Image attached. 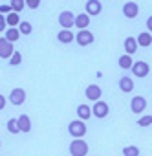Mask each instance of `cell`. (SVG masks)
I'll return each mask as SVG.
<instances>
[{
  "label": "cell",
  "mask_w": 152,
  "mask_h": 156,
  "mask_svg": "<svg viewBox=\"0 0 152 156\" xmlns=\"http://www.w3.org/2000/svg\"><path fill=\"white\" fill-rule=\"evenodd\" d=\"M73 26H77L79 30H86V28L90 26V15H86V13L75 15V19H73Z\"/></svg>",
  "instance_id": "11"
},
{
  "label": "cell",
  "mask_w": 152,
  "mask_h": 156,
  "mask_svg": "<svg viewBox=\"0 0 152 156\" xmlns=\"http://www.w3.org/2000/svg\"><path fill=\"white\" fill-rule=\"evenodd\" d=\"M6 127H8V130H9L11 134H19V132H20V130H19V123H17V118H11V119L8 121V125H6Z\"/></svg>",
  "instance_id": "24"
},
{
  "label": "cell",
  "mask_w": 152,
  "mask_h": 156,
  "mask_svg": "<svg viewBox=\"0 0 152 156\" xmlns=\"http://www.w3.org/2000/svg\"><path fill=\"white\" fill-rule=\"evenodd\" d=\"M68 132L73 136V138H83L86 134V125H85V119H75L68 125Z\"/></svg>",
  "instance_id": "2"
},
{
  "label": "cell",
  "mask_w": 152,
  "mask_h": 156,
  "mask_svg": "<svg viewBox=\"0 0 152 156\" xmlns=\"http://www.w3.org/2000/svg\"><path fill=\"white\" fill-rule=\"evenodd\" d=\"M26 2V6L29 8V9H37L39 6H40V0H24Z\"/></svg>",
  "instance_id": "29"
},
{
  "label": "cell",
  "mask_w": 152,
  "mask_h": 156,
  "mask_svg": "<svg viewBox=\"0 0 152 156\" xmlns=\"http://www.w3.org/2000/svg\"><path fill=\"white\" fill-rule=\"evenodd\" d=\"M9 6H11V11H17V13H20V11L26 8V2H24V0H11V2H9Z\"/></svg>",
  "instance_id": "23"
},
{
  "label": "cell",
  "mask_w": 152,
  "mask_h": 156,
  "mask_svg": "<svg viewBox=\"0 0 152 156\" xmlns=\"http://www.w3.org/2000/svg\"><path fill=\"white\" fill-rule=\"evenodd\" d=\"M136 42L139 44V46H150L152 44V35L150 33H147V31H143V33H139L137 35V39H136Z\"/></svg>",
  "instance_id": "18"
},
{
  "label": "cell",
  "mask_w": 152,
  "mask_h": 156,
  "mask_svg": "<svg viewBox=\"0 0 152 156\" xmlns=\"http://www.w3.org/2000/svg\"><path fill=\"white\" fill-rule=\"evenodd\" d=\"M119 88H121L125 94H128V92H132V88H134V81L130 79V77H121V79H119Z\"/></svg>",
  "instance_id": "17"
},
{
  "label": "cell",
  "mask_w": 152,
  "mask_h": 156,
  "mask_svg": "<svg viewBox=\"0 0 152 156\" xmlns=\"http://www.w3.org/2000/svg\"><path fill=\"white\" fill-rule=\"evenodd\" d=\"M137 125H139V127H148V125H152V116H143V118H139V119H137Z\"/></svg>",
  "instance_id": "28"
},
{
  "label": "cell",
  "mask_w": 152,
  "mask_h": 156,
  "mask_svg": "<svg viewBox=\"0 0 152 156\" xmlns=\"http://www.w3.org/2000/svg\"><path fill=\"white\" fill-rule=\"evenodd\" d=\"M145 108H147V99H145L143 96L132 98V101H130V110H132L134 114H141Z\"/></svg>",
  "instance_id": "4"
},
{
  "label": "cell",
  "mask_w": 152,
  "mask_h": 156,
  "mask_svg": "<svg viewBox=\"0 0 152 156\" xmlns=\"http://www.w3.org/2000/svg\"><path fill=\"white\" fill-rule=\"evenodd\" d=\"M75 41H77L79 46H88V44L94 42V33L88 31V30H81V31L77 33V37H75Z\"/></svg>",
  "instance_id": "7"
},
{
  "label": "cell",
  "mask_w": 152,
  "mask_h": 156,
  "mask_svg": "<svg viewBox=\"0 0 152 156\" xmlns=\"http://www.w3.org/2000/svg\"><path fill=\"white\" fill-rule=\"evenodd\" d=\"M19 37H20V31H19L17 28H9V30H6V39H8L9 42L19 41Z\"/></svg>",
  "instance_id": "21"
},
{
  "label": "cell",
  "mask_w": 152,
  "mask_h": 156,
  "mask_svg": "<svg viewBox=\"0 0 152 156\" xmlns=\"http://www.w3.org/2000/svg\"><path fill=\"white\" fill-rule=\"evenodd\" d=\"M4 107H6V98H4L2 94H0V110H2Z\"/></svg>",
  "instance_id": "32"
},
{
  "label": "cell",
  "mask_w": 152,
  "mask_h": 156,
  "mask_svg": "<svg viewBox=\"0 0 152 156\" xmlns=\"http://www.w3.org/2000/svg\"><path fill=\"white\" fill-rule=\"evenodd\" d=\"M13 42H9L6 37H0V57L2 59H9L13 53Z\"/></svg>",
  "instance_id": "6"
},
{
  "label": "cell",
  "mask_w": 152,
  "mask_h": 156,
  "mask_svg": "<svg viewBox=\"0 0 152 156\" xmlns=\"http://www.w3.org/2000/svg\"><path fill=\"white\" fill-rule=\"evenodd\" d=\"M108 112H110V108H108V103H105V101H99V99L94 103L92 114H94L95 118H106V116H108Z\"/></svg>",
  "instance_id": "5"
},
{
  "label": "cell",
  "mask_w": 152,
  "mask_h": 156,
  "mask_svg": "<svg viewBox=\"0 0 152 156\" xmlns=\"http://www.w3.org/2000/svg\"><path fill=\"white\" fill-rule=\"evenodd\" d=\"M2 30H6V17L0 13V31H2Z\"/></svg>",
  "instance_id": "30"
},
{
  "label": "cell",
  "mask_w": 152,
  "mask_h": 156,
  "mask_svg": "<svg viewBox=\"0 0 152 156\" xmlns=\"http://www.w3.org/2000/svg\"><path fill=\"white\" fill-rule=\"evenodd\" d=\"M70 154L73 156H85L88 154V143L81 138H75L71 143H70Z\"/></svg>",
  "instance_id": "1"
},
{
  "label": "cell",
  "mask_w": 152,
  "mask_h": 156,
  "mask_svg": "<svg viewBox=\"0 0 152 156\" xmlns=\"http://www.w3.org/2000/svg\"><path fill=\"white\" fill-rule=\"evenodd\" d=\"M77 116H79L81 119H88V118L92 116V108H90L88 105H79V107H77Z\"/></svg>",
  "instance_id": "20"
},
{
  "label": "cell",
  "mask_w": 152,
  "mask_h": 156,
  "mask_svg": "<svg viewBox=\"0 0 152 156\" xmlns=\"http://www.w3.org/2000/svg\"><path fill=\"white\" fill-rule=\"evenodd\" d=\"M31 30H33V28H31L29 22H26V20H24V22H19V31H20L22 35H29Z\"/></svg>",
  "instance_id": "25"
},
{
  "label": "cell",
  "mask_w": 152,
  "mask_h": 156,
  "mask_svg": "<svg viewBox=\"0 0 152 156\" xmlns=\"http://www.w3.org/2000/svg\"><path fill=\"white\" fill-rule=\"evenodd\" d=\"M9 101H11L13 105H22V103L26 101V92H24L22 88H13L11 94H9Z\"/></svg>",
  "instance_id": "10"
},
{
  "label": "cell",
  "mask_w": 152,
  "mask_h": 156,
  "mask_svg": "<svg viewBox=\"0 0 152 156\" xmlns=\"http://www.w3.org/2000/svg\"><path fill=\"white\" fill-rule=\"evenodd\" d=\"M123 15H125L126 19H136V17L139 15V6H137L136 2H126V4L123 6Z\"/></svg>",
  "instance_id": "8"
},
{
  "label": "cell",
  "mask_w": 152,
  "mask_h": 156,
  "mask_svg": "<svg viewBox=\"0 0 152 156\" xmlns=\"http://www.w3.org/2000/svg\"><path fill=\"white\" fill-rule=\"evenodd\" d=\"M101 94H103V90H101L97 85H90V87H86V92H85V96H86L90 101H97V99H101Z\"/></svg>",
  "instance_id": "12"
},
{
  "label": "cell",
  "mask_w": 152,
  "mask_h": 156,
  "mask_svg": "<svg viewBox=\"0 0 152 156\" xmlns=\"http://www.w3.org/2000/svg\"><path fill=\"white\" fill-rule=\"evenodd\" d=\"M147 28L152 30V17H148V20H147Z\"/></svg>",
  "instance_id": "33"
},
{
  "label": "cell",
  "mask_w": 152,
  "mask_h": 156,
  "mask_svg": "<svg viewBox=\"0 0 152 156\" xmlns=\"http://www.w3.org/2000/svg\"><path fill=\"white\" fill-rule=\"evenodd\" d=\"M20 62H22L20 51H13V53H11V59H9V64H11V66H17V64H20Z\"/></svg>",
  "instance_id": "26"
},
{
  "label": "cell",
  "mask_w": 152,
  "mask_h": 156,
  "mask_svg": "<svg viewBox=\"0 0 152 156\" xmlns=\"http://www.w3.org/2000/svg\"><path fill=\"white\" fill-rule=\"evenodd\" d=\"M57 39H59V42H62V44H70V42L73 41V33H71L70 30H60V31L57 33Z\"/></svg>",
  "instance_id": "15"
},
{
  "label": "cell",
  "mask_w": 152,
  "mask_h": 156,
  "mask_svg": "<svg viewBox=\"0 0 152 156\" xmlns=\"http://www.w3.org/2000/svg\"><path fill=\"white\" fill-rule=\"evenodd\" d=\"M101 9H103V6H101V2H99V0H88V2H86V15H99L101 13Z\"/></svg>",
  "instance_id": "13"
},
{
  "label": "cell",
  "mask_w": 152,
  "mask_h": 156,
  "mask_svg": "<svg viewBox=\"0 0 152 156\" xmlns=\"http://www.w3.org/2000/svg\"><path fill=\"white\" fill-rule=\"evenodd\" d=\"M123 46H125V51H126L128 55L136 53V50H137V42H136V39H134V37H126Z\"/></svg>",
  "instance_id": "16"
},
{
  "label": "cell",
  "mask_w": 152,
  "mask_h": 156,
  "mask_svg": "<svg viewBox=\"0 0 152 156\" xmlns=\"http://www.w3.org/2000/svg\"><path fill=\"white\" fill-rule=\"evenodd\" d=\"M137 154H139L137 147H125L123 149V156H137Z\"/></svg>",
  "instance_id": "27"
},
{
  "label": "cell",
  "mask_w": 152,
  "mask_h": 156,
  "mask_svg": "<svg viewBox=\"0 0 152 156\" xmlns=\"http://www.w3.org/2000/svg\"><path fill=\"white\" fill-rule=\"evenodd\" d=\"M20 22V17H19V13L17 11H9L8 15H6V24L8 26H11V28H17V24Z\"/></svg>",
  "instance_id": "19"
},
{
  "label": "cell",
  "mask_w": 152,
  "mask_h": 156,
  "mask_svg": "<svg viewBox=\"0 0 152 156\" xmlns=\"http://www.w3.org/2000/svg\"><path fill=\"white\" fill-rule=\"evenodd\" d=\"M73 19H75V15H73L71 11H62V13L59 15V24H60L64 30H70V28L73 26Z\"/></svg>",
  "instance_id": "9"
},
{
  "label": "cell",
  "mask_w": 152,
  "mask_h": 156,
  "mask_svg": "<svg viewBox=\"0 0 152 156\" xmlns=\"http://www.w3.org/2000/svg\"><path fill=\"white\" fill-rule=\"evenodd\" d=\"M11 11V6H0V13H9Z\"/></svg>",
  "instance_id": "31"
},
{
  "label": "cell",
  "mask_w": 152,
  "mask_h": 156,
  "mask_svg": "<svg viewBox=\"0 0 152 156\" xmlns=\"http://www.w3.org/2000/svg\"><path fill=\"white\" fill-rule=\"evenodd\" d=\"M17 123H19V130L20 132H29L31 130V119H29V116H26V114L19 116Z\"/></svg>",
  "instance_id": "14"
},
{
  "label": "cell",
  "mask_w": 152,
  "mask_h": 156,
  "mask_svg": "<svg viewBox=\"0 0 152 156\" xmlns=\"http://www.w3.org/2000/svg\"><path fill=\"white\" fill-rule=\"evenodd\" d=\"M132 72H134V75L136 77H147L148 75V72H150V66L145 62V61H137V62H132Z\"/></svg>",
  "instance_id": "3"
},
{
  "label": "cell",
  "mask_w": 152,
  "mask_h": 156,
  "mask_svg": "<svg viewBox=\"0 0 152 156\" xmlns=\"http://www.w3.org/2000/svg\"><path fill=\"white\" fill-rule=\"evenodd\" d=\"M132 62H134V61H132V57H130L128 53H125V55L119 57V66H121L123 70H128V68L132 66Z\"/></svg>",
  "instance_id": "22"
}]
</instances>
